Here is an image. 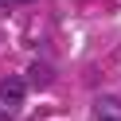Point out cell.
<instances>
[{"label":"cell","mask_w":121,"mask_h":121,"mask_svg":"<svg viewBox=\"0 0 121 121\" xmlns=\"http://www.w3.org/2000/svg\"><path fill=\"white\" fill-rule=\"evenodd\" d=\"M24 98H27V86H24V78H0V105L4 109H20L24 105Z\"/></svg>","instance_id":"obj_1"},{"label":"cell","mask_w":121,"mask_h":121,"mask_svg":"<svg viewBox=\"0 0 121 121\" xmlns=\"http://www.w3.org/2000/svg\"><path fill=\"white\" fill-rule=\"evenodd\" d=\"M27 78H31L35 86H47V82H51V70H47V66H43V63H35L31 70H27Z\"/></svg>","instance_id":"obj_2"},{"label":"cell","mask_w":121,"mask_h":121,"mask_svg":"<svg viewBox=\"0 0 121 121\" xmlns=\"http://www.w3.org/2000/svg\"><path fill=\"white\" fill-rule=\"evenodd\" d=\"M102 121H121V117H117V113L109 109V105H105V109H102Z\"/></svg>","instance_id":"obj_3"},{"label":"cell","mask_w":121,"mask_h":121,"mask_svg":"<svg viewBox=\"0 0 121 121\" xmlns=\"http://www.w3.org/2000/svg\"><path fill=\"white\" fill-rule=\"evenodd\" d=\"M0 121H8V109H4V105H0Z\"/></svg>","instance_id":"obj_4"}]
</instances>
